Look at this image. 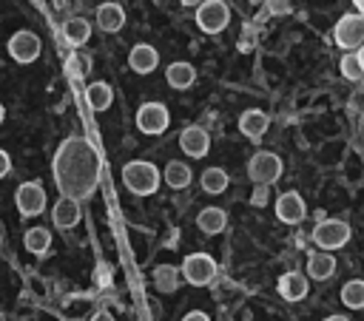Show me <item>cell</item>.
Returning <instances> with one entry per match:
<instances>
[{
	"mask_svg": "<svg viewBox=\"0 0 364 321\" xmlns=\"http://www.w3.org/2000/svg\"><path fill=\"white\" fill-rule=\"evenodd\" d=\"M341 304L350 310H364V278H350L341 287Z\"/></svg>",
	"mask_w": 364,
	"mask_h": 321,
	"instance_id": "cell-27",
	"label": "cell"
},
{
	"mask_svg": "<svg viewBox=\"0 0 364 321\" xmlns=\"http://www.w3.org/2000/svg\"><path fill=\"white\" fill-rule=\"evenodd\" d=\"M168 125H171V111H168V105H162V102H142V105H139V111H136V128H139L142 134L159 136V134L168 131Z\"/></svg>",
	"mask_w": 364,
	"mask_h": 321,
	"instance_id": "cell-8",
	"label": "cell"
},
{
	"mask_svg": "<svg viewBox=\"0 0 364 321\" xmlns=\"http://www.w3.org/2000/svg\"><path fill=\"white\" fill-rule=\"evenodd\" d=\"M51 173H54V182H57L60 193L80 202V199H85V196H91L97 190L100 153L88 139L68 136L54 153Z\"/></svg>",
	"mask_w": 364,
	"mask_h": 321,
	"instance_id": "cell-1",
	"label": "cell"
},
{
	"mask_svg": "<svg viewBox=\"0 0 364 321\" xmlns=\"http://www.w3.org/2000/svg\"><path fill=\"white\" fill-rule=\"evenodd\" d=\"M324 321H350V318H347V315H327Z\"/></svg>",
	"mask_w": 364,
	"mask_h": 321,
	"instance_id": "cell-33",
	"label": "cell"
},
{
	"mask_svg": "<svg viewBox=\"0 0 364 321\" xmlns=\"http://www.w3.org/2000/svg\"><path fill=\"white\" fill-rule=\"evenodd\" d=\"M199 185H202V190H205V193H213V196H216V193H225V190H228L230 176H228V170H225V168L210 165V168H205V170H202Z\"/></svg>",
	"mask_w": 364,
	"mask_h": 321,
	"instance_id": "cell-25",
	"label": "cell"
},
{
	"mask_svg": "<svg viewBox=\"0 0 364 321\" xmlns=\"http://www.w3.org/2000/svg\"><path fill=\"white\" fill-rule=\"evenodd\" d=\"M267 125H270V116H267L264 111H259V108H247V111H242V116H239V131H242L247 139H262V136L267 134Z\"/></svg>",
	"mask_w": 364,
	"mask_h": 321,
	"instance_id": "cell-16",
	"label": "cell"
},
{
	"mask_svg": "<svg viewBox=\"0 0 364 321\" xmlns=\"http://www.w3.org/2000/svg\"><path fill=\"white\" fill-rule=\"evenodd\" d=\"M333 40L347 54L358 51L364 45V17L361 14H344V17H338L336 26H333Z\"/></svg>",
	"mask_w": 364,
	"mask_h": 321,
	"instance_id": "cell-5",
	"label": "cell"
},
{
	"mask_svg": "<svg viewBox=\"0 0 364 321\" xmlns=\"http://www.w3.org/2000/svg\"><path fill=\"white\" fill-rule=\"evenodd\" d=\"M6 48H9V54H11V60H14V62L28 65V62H34V60L40 57L43 43H40V37H37L34 31L23 28V31L11 34V40H9V45H6Z\"/></svg>",
	"mask_w": 364,
	"mask_h": 321,
	"instance_id": "cell-9",
	"label": "cell"
},
{
	"mask_svg": "<svg viewBox=\"0 0 364 321\" xmlns=\"http://www.w3.org/2000/svg\"><path fill=\"white\" fill-rule=\"evenodd\" d=\"M355 57H358V62H361V68H364V45L355 51Z\"/></svg>",
	"mask_w": 364,
	"mask_h": 321,
	"instance_id": "cell-34",
	"label": "cell"
},
{
	"mask_svg": "<svg viewBox=\"0 0 364 321\" xmlns=\"http://www.w3.org/2000/svg\"><path fill=\"white\" fill-rule=\"evenodd\" d=\"M122 182L134 196H151L162 182V170L148 159H131L122 168Z\"/></svg>",
	"mask_w": 364,
	"mask_h": 321,
	"instance_id": "cell-2",
	"label": "cell"
},
{
	"mask_svg": "<svg viewBox=\"0 0 364 321\" xmlns=\"http://www.w3.org/2000/svg\"><path fill=\"white\" fill-rule=\"evenodd\" d=\"M162 179H165V185H168V187H173V190H182V187H188V185H191L193 173H191V168H188L185 162H179V159H171V162L162 168Z\"/></svg>",
	"mask_w": 364,
	"mask_h": 321,
	"instance_id": "cell-23",
	"label": "cell"
},
{
	"mask_svg": "<svg viewBox=\"0 0 364 321\" xmlns=\"http://www.w3.org/2000/svg\"><path fill=\"white\" fill-rule=\"evenodd\" d=\"M350 224L344 222V219H321L316 227H313V233H310V239H313V244L321 250V253H333V250H338V247H344L347 241H350Z\"/></svg>",
	"mask_w": 364,
	"mask_h": 321,
	"instance_id": "cell-3",
	"label": "cell"
},
{
	"mask_svg": "<svg viewBox=\"0 0 364 321\" xmlns=\"http://www.w3.org/2000/svg\"><path fill=\"white\" fill-rule=\"evenodd\" d=\"M307 276L313 278V281H327V278H333L336 276V259H333V253H310L307 256Z\"/></svg>",
	"mask_w": 364,
	"mask_h": 321,
	"instance_id": "cell-19",
	"label": "cell"
},
{
	"mask_svg": "<svg viewBox=\"0 0 364 321\" xmlns=\"http://www.w3.org/2000/svg\"><path fill=\"white\" fill-rule=\"evenodd\" d=\"M196 227L208 236H216L228 227V213L222 207H202L199 216H196Z\"/></svg>",
	"mask_w": 364,
	"mask_h": 321,
	"instance_id": "cell-20",
	"label": "cell"
},
{
	"mask_svg": "<svg viewBox=\"0 0 364 321\" xmlns=\"http://www.w3.org/2000/svg\"><path fill=\"white\" fill-rule=\"evenodd\" d=\"M128 65H131V71H136V74H151V71L159 65V54H156L154 45L136 43V45L131 48V54H128Z\"/></svg>",
	"mask_w": 364,
	"mask_h": 321,
	"instance_id": "cell-15",
	"label": "cell"
},
{
	"mask_svg": "<svg viewBox=\"0 0 364 321\" xmlns=\"http://www.w3.org/2000/svg\"><path fill=\"white\" fill-rule=\"evenodd\" d=\"M361 85H364V82H361Z\"/></svg>",
	"mask_w": 364,
	"mask_h": 321,
	"instance_id": "cell-37",
	"label": "cell"
},
{
	"mask_svg": "<svg viewBox=\"0 0 364 321\" xmlns=\"http://www.w3.org/2000/svg\"><path fill=\"white\" fill-rule=\"evenodd\" d=\"M85 102L91 105V111H108L111 102H114V88H111L108 82H102V80L88 82V88H85Z\"/></svg>",
	"mask_w": 364,
	"mask_h": 321,
	"instance_id": "cell-22",
	"label": "cell"
},
{
	"mask_svg": "<svg viewBox=\"0 0 364 321\" xmlns=\"http://www.w3.org/2000/svg\"><path fill=\"white\" fill-rule=\"evenodd\" d=\"M179 267H173V264H156L154 270H151V281H154V287L159 290V293H176V287H179Z\"/></svg>",
	"mask_w": 364,
	"mask_h": 321,
	"instance_id": "cell-24",
	"label": "cell"
},
{
	"mask_svg": "<svg viewBox=\"0 0 364 321\" xmlns=\"http://www.w3.org/2000/svg\"><path fill=\"white\" fill-rule=\"evenodd\" d=\"M51 222L60 230H71L74 224H80V202L77 199H68V196H60L51 205Z\"/></svg>",
	"mask_w": 364,
	"mask_h": 321,
	"instance_id": "cell-13",
	"label": "cell"
},
{
	"mask_svg": "<svg viewBox=\"0 0 364 321\" xmlns=\"http://www.w3.org/2000/svg\"><path fill=\"white\" fill-rule=\"evenodd\" d=\"M179 273L185 276L188 284H193V287H208V284L216 278V261H213V256H208V253H188L185 261H182V267H179Z\"/></svg>",
	"mask_w": 364,
	"mask_h": 321,
	"instance_id": "cell-6",
	"label": "cell"
},
{
	"mask_svg": "<svg viewBox=\"0 0 364 321\" xmlns=\"http://www.w3.org/2000/svg\"><path fill=\"white\" fill-rule=\"evenodd\" d=\"M165 82L171 88H176V91H185V88H191L196 82V68L191 62H185V60H176V62H171L165 68Z\"/></svg>",
	"mask_w": 364,
	"mask_h": 321,
	"instance_id": "cell-18",
	"label": "cell"
},
{
	"mask_svg": "<svg viewBox=\"0 0 364 321\" xmlns=\"http://www.w3.org/2000/svg\"><path fill=\"white\" fill-rule=\"evenodd\" d=\"M179 148H182L185 156L202 159V156H208V151H210V136H208V131H205L202 125H188V128L179 134Z\"/></svg>",
	"mask_w": 364,
	"mask_h": 321,
	"instance_id": "cell-11",
	"label": "cell"
},
{
	"mask_svg": "<svg viewBox=\"0 0 364 321\" xmlns=\"http://www.w3.org/2000/svg\"><path fill=\"white\" fill-rule=\"evenodd\" d=\"M14 205H17L20 216H26V219L40 216L46 210V187L40 182H23L14 193Z\"/></svg>",
	"mask_w": 364,
	"mask_h": 321,
	"instance_id": "cell-10",
	"label": "cell"
},
{
	"mask_svg": "<svg viewBox=\"0 0 364 321\" xmlns=\"http://www.w3.org/2000/svg\"><path fill=\"white\" fill-rule=\"evenodd\" d=\"M338 68H341L344 80H353V82H364V68H361V62H358L355 51H353V54H344V57H341V62H338Z\"/></svg>",
	"mask_w": 364,
	"mask_h": 321,
	"instance_id": "cell-28",
	"label": "cell"
},
{
	"mask_svg": "<svg viewBox=\"0 0 364 321\" xmlns=\"http://www.w3.org/2000/svg\"><path fill=\"white\" fill-rule=\"evenodd\" d=\"M0 247H3V233H0Z\"/></svg>",
	"mask_w": 364,
	"mask_h": 321,
	"instance_id": "cell-36",
	"label": "cell"
},
{
	"mask_svg": "<svg viewBox=\"0 0 364 321\" xmlns=\"http://www.w3.org/2000/svg\"><path fill=\"white\" fill-rule=\"evenodd\" d=\"M304 216H307V205H304L301 193L287 190V193H282V196L276 199V219H279L282 224H299Z\"/></svg>",
	"mask_w": 364,
	"mask_h": 321,
	"instance_id": "cell-12",
	"label": "cell"
},
{
	"mask_svg": "<svg viewBox=\"0 0 364 321\" xmlns=\"http://www.w3.org/2000/svg\"><path fill=\"white\" fill-rule=\"evenodd\" d=\"M23 244H26L28 253L43 256V253H48V247H51V233H48L46 227H28V230L23 233Z\"/></svg>",
	"mask_w": 364,
	"mask_h": 321,
	"instance_id": "cell-26",
	"label": "cell"
},
{
	"mask_svg": "<svg viewBox=\"0 0 364 321\" xmlns=\"http://www.w3.org/2000/svg\"><path fill=\"white\" fill-rule=\"evenodd\" d=\"M94 20H97V26H100L102 31L114 34V31H119V28L125 26V9H122L119 3H102V6H97Z\"/></svg>",
	"mask_w": 364,
	"mask_h": 321,
	"instance_id": "cell-17",
	"label": "cell"
},
{
	"mask_svg": "<svg viewBox=\"0 0 364 321\" xmlns=\"http://www.w3.org/2000/svg\"><path fill=\"white\" fill-rule=\"evenodd\" d=\"M9 170H11V156L0 148V179H3V176H9Z\"/></svg>",
	"mask_w": 364,
	"mask_h": 321,
	"instance_id": "cell-30",
	"label": "cell"
},
{
	"mask_svg": "<svg viewBox=\"0 0 364 321\" xmlns=\"http://www.w3.org/2000/svg\"><path fill=\"white\" fill-rule=\"evenodd\" d=\"M267 193H270L267 187H259V185H256L253 193H250V205H253V207H264V205H267Z\"/></svg>",
	"mask_w": 364,
	"mask_h": 321,
	"instance_id": "cell-29",
	"label": "cell"
},
{
	"mask_svg": "<svg viewBox=\"0 0 364 321\" xmlns=\"http://www.w3.org/2000/svg\"><path fill=\"white\" fill-rule=\"evenodd\" d=\"M282 170H284L282 168V159L273 151H256L250 156V162H247V176L259 187H270L282 176Z\"/></svg>",
	"mask_w": 364,
	"mask_h": 321,
	"instance_id": "cell-4",
	"label": "cell"
},
{
	"mask_svg": "<svg viewBox=\"0 0 364 321\" xmlns=\"http://www.w3.org/2000/svg\"><path fill=\"white\" fill-rule=\"evenodd\" d=\"M63 37H65L68 45L80 48V45H85L88 37H91V23H88L85 17H68V20L63 23Z\"/></svg>",
	"mask_w": 364,
	"mask_h": 321,
	"instance_id": "cell-21",
	"label": "cell"
},
{
	"mask_svg": "<svg viewBox=\"0 0 364 321\" xmlns=\"http://www.w3.org/2000/svg\"><path fill=\"white\" fill-rule=\"evenodd\" d=\"M91 321H117V318H114L108 310H100V312H94V318H91Z\"/></svg>",
	"mask_w": 364,
	"mask_h": 321,
	"instance_id": "cell-32",
	"label": "cell"
},
{
	"mask_svg": "<svg viewBox=\"0 0 364 321\" xmlns=\"http://www.w3.org/2000/svg\"><path fill=\"white\" fill-rule=\"evenodd\" d=\"M196 26L205 31V34H219V31H225L228 28V23H230V9H228V3H222V0H205V3H199L196 6Z\"/></svg>",
	"mask_w": 364,
	"mask_h": 321,
	"instance_id": "cell-7",
	"label": "cell"
},
{
	"mask_svg": "<svg viewBox=\"0 0 364 321\" xmlns=\"http://www.w3.org/2000/svg\"><path fill=\"white\" fill-rule=\"evenodd\" d=\"M276 287H279V295H282L284 301H301V298L307 295V290H310L307 276H301L299 270L282 273L279 281H276Z\"/></svg>",
	"mask_w": 364,
	"mask_h": 321,
	"instance_id": "cell-14",
	"label": "cell"
},
{
	"mask_svg": "<svg viewBox=\"0 0 364 321\" xmlns=\"http://www.w3.org/2000/svg\"><path fill=\"white\" fill-rule=\"evenodd\" d=\"M182 321H210V318H208L202 310H191V312L182 315Z\"/></svg>",
	"mask_w": 364,
	"mask_h": 321,
	"instance_id": "cell-31",
	"label": "cell"
},
{
	"mask_svg": "<svg viewBox=\"0 0 364 321\" xmlns=\"http://www.w3.org/2000/svg\"><path fill=\"white\" fill-rule=\"evenodd\" d=\"M3 116H6V108L0 105V125H3Z\"/></svg>",
	"mask_w": 364,
	"mask_h": 321,
	"instance_id": "cell-35",
	"label": "cell"
}]
</instances>
